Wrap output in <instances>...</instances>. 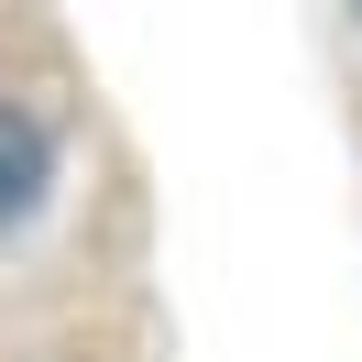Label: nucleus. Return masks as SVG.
Listing matches in <instances>:
<instances>
[{"label":"nucleus","instance_id":"nucleus-1","mask_svg":"<svg viewBox=\"0 0 362 362\" xmlns=\"http://www.w3.org/2000/svg\"><path fill=\"white\" fill-rule=\"evenodd\" d=\"M45 165H55V154H45V132H33V121L0 99V230H11L33 198H45Z\"/></svg>","mask_w":362,"mask_h":362}]
</instances>
